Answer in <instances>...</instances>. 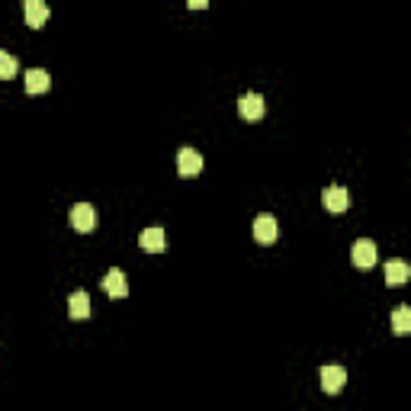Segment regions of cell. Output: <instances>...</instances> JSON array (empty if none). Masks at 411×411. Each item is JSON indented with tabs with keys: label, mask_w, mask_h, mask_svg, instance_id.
I'll use <instances>...</instances> for the list:
<instances>
[{
	"label": "cell",
	"mask_w": 411,
	"mask_h": 411,
	"mask_svg": "<svg viewBox=\"0 0 411 411\" xmlns=\"http://www.w3.org/2000/svg\"><path fill=\"white\" fill-rule=\"evenodd\" d=\"M238 113H241V119L257 122V119H263V113H267V103H263L260 93H244L241 100H238Z\"/></svg>",
	"instance_id": "obj_3"
},
{
	"label": "cell",
	"mask_w": 411,
	"mask_h": 411,
	"mask_svg": "<svg viewBox=\"0 0 411 411\" xmlns=\"http://www.w3.org/2000/svg\"><path fill=\"white\" fill-rule=\"evenodd\" d=\"M19 71V61L10 55V51L0 49V81H10V77H16Z\"/></svg>",
	"instance_id": "obj_15"
},
{
	"label": "cell",
	"mask_w": 411,
	"mask_h": 411,
	"mask_svg": "<svg viewBox=\"0 0 411 411\" xmlns=\"http://www.w3.org/2000/svg\"><path fill=\"white\" fill-rule=\"evenodd\" d=\"M23 83H26V93L39 96V93H45V90L51 87V77H49V71H42V68H29L26 77H23Z\"/></svg>",
	"instance_id": "obj_10"
},
{
	"label": "cell",
	"mask_w": 411,
	"mask_h": 411,
	"mask_svg": "<svg viewBox=\"0 0 411 411\" xmlns=\"http://www.w3.org/2000/svg\"><path fill=\"white\" fill-rule=\"evenodd\" d=\"M344 382H347L344 366H321V389H325L328 395H338V392L344 389Z\"/></svg>",
	"instance_id": "obj_7"
},
{
	"label": "cell",
	"mask_w": 411,
	"mask_h": 411,
	"mask_svg": "<svg viewBox=\"0 0 411 411\" xmlns=\"http://www.w3.org/2000/svg\"><path fill=\"white\" fill-rule=\"evenodd\" d=\"M177 171L183 173V177H196V173L203 171V154H199L196 148H180L177 151Z\"/></svg>",
	"instance_id": "obj_6"
},
{
	"label": "cell",
	"mask_w": 411,
	"mask_h": 411,
	"mask_svg": "<svg viewBox=\"0 0 411 411\" xmlns=\"http://www.w3.org/2000/svg\"><path fill=\"white\" fill-rule=\"evenodd\" d=\"M321 203H325L328 212L340 215V212H347V206H350V196H347L344 186H328V190L321 193Z\"/></svg>",
	"instance_id": "obj_8"
},
{
	"label": "cell",
	"mask_w": 411,
	"mask_h": 411,
	"mask_svg": "<svg viewBox=\"0 0 411 411\" xmlns=\"http://www.w3.org/2000/svg\"><path fill=\"white\" fill-rule=\"evenodd\" d=\"M138 244L141 250H148V254H161V250L167 248V238H164V228H158V225H151V228H145L138 235Z\"/></svg>",
	"instance_id": "obj_9"
},
{
	"label": "cell",
	"mask_w": 411,
	"mask_h": 411,
	"mask_svg": "<svg viewBox=\"0 0 411 411\" xmlns=\"http://www.w3.org/2000/svg\"><path fill=\"white\" fill-rule=\"evenodd\" d=\"M376 257H379L376 241H370V238H360V241H353V248H350V260H353V267L370 270V267H376Z\"/></svg>",
	"instance_id": "obj_2"
},
{
	"label": "cell",
	"mask_w": 411,
	"mask_h": 411,
	"mask_svg": "<svg viewBox=\"0 0 411 411\" xmlns=\"http://www.w3.org/2000/svg\"><path fill=\"white\" fill-rule=\"evenodd\" d=\"M250 231H254V241L257 244H273L276 241V218L270 215V212H263V215L254 218V225H250Z\"/></svg>",
	"instance_id": "obj_4"
},
{
	"label": "cell",
	"mask_w": 411,
	"mask_h": 411,
	"mask_svg": "<svg viewBox=\"0 0 411 411\" xmlns=\"http://www.w3.org/2000/svg\"><path fill=\"white\" fill-rule=\"evenodd\" d=\"M408 276H411V270H408V263H405V260H389V263H385V283H389V286H405Z\"/></svg>",
	"instance_id": "obj_13"
},
{
	"label": "cell",
	"mask_w": 411,
	"mask_h": 411,
	"mask_svg": "<svg viewBox=\"0 0 411 411\" xmlns=\"http://www.w3.org/2000/svg\"><path fill=\"white\" fill-rule=\"evenodd\" d=\"M23 16H26V26H32V29H42L45 19H49V6H45L42 0H26V4H23Z\"/></svg>",
	"instance_id": "obj_11"
},
{
	"label": "cell",
	"mask_w": 411,
	"mask_h": 411,
	"mask_svg": "<svg viewBox=\"0 0 411 411\" xmlns=\"http://www.w3.org/2000/svg\"><path fill=\"white\" fill-rule=\"evenodd\" d=\"M392 331L395 334H408L411 331V308L408 305H398L392 312Z\"/></svg>",
	"instance_id": "obj_14"
},
{
	"label": "cell",
	"mask_w": 411,
	"mask_h": 411,
	"mask_svg": "<svg viewBox=\"0 0 411 411\" xmlns=\"http://www.w3.org/2000/svg\"><path fill=\"white\" fill-rule=\"evenodd\" d=\"M68 315L71 318H90V295L83 293V289H77V293H71V299H68Z\"/></svg>",
	"instance_id": "obj_12"
},
{
	"label": "cell",
	"mask_w": 411,
	"mask_h": 411,
	"mask_svg": "<svg viewBox=\"0 0 411 411\" xmlns=\"http://www.w3.org/2000/svg\"><path fill=\"white\" fill-rule=\"evenodd\" d=\"M103 289H106L109 299H126L128 295V283H126V273L119 267H109L106 276H103Z\"/></svg>",
	"instance_id": "obj_5"
},
{
	"label": "cell",
	"mask_w": 411,
	"mask_h": 411,
	"mask_svg": "<svg viewBox=\"0 0 411 411\" xmlns=\"http://www.w3.org/2000/svg\"><path fill=\"white\" fill-rule=\"evenodd\" d=\"M68 218H71V228L81 231V235H87V231L96 228V209L90 203H74Z\"/></svg>",
	"instance_id": "obj_1"
}]
</instances>
